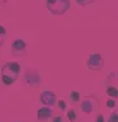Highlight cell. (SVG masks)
<instances>
[{
	"label": "cell",
	"mask_w": 118,
	"mask_h": 122,
	"mask_svg": "<svg viewBox=\"0 0 118 122\" xmlns=\"http://www.w3.org/2000/svg\"><path fill=\"white\" fill-rule=\"evenodd\" d=\"M20 73H21V65L20 62L16 61H10L7 62L1 68V82L5 86H10L17 81Z\"/></svg>",
	"instance_id": "cell-1"
},
{
	"label": "cell",
	"mask_w": 118,
	"mask_h": 122,
	"mask_svg": "<svg viewBox=\"0 0 118 122\" xmlns=\"http://www.w3.org/2000/svg\"><path fill=\"white\" fill-rule=\"evenodd\" d=\"M47 8L52 14H64L70 8V0H45Z\"/></svg>",
	"instance_id": "cell-2"
},
{
	"label": "cell",
	"mask_w": 118,
	"mask_h": 122,
	"mask_svg": "<svg viewBox=\"0 0 118 122\" xmlns=\"http://www.w3.org/2000/svg\"><path fill=\"white\" fill-rule=\"evenodd\" d=\"M104 66V60L99 52H92L87 59V68L91 70H100Z\"/></svg>",
	"instance_id": "cell-3"
},
{
	"label": "cell",
	"mask_w": 118,
	"mask_h": 122,
	"mask_svg": "<svg viewBox=\"0 0 118 122\" xmlns=\"http://www.w3.org/2000/svg\"><path fill=\"white\" fill-rule=\"evenodd\" d=\"M96 105H97L96 99H95L93 96H91V97L87 96V97H84V100L82 101V104H80V109H82L86 114H91V113H93Z\"/></svg>",
	"instance_id": "cell-4"
},
{
	"label": "cell",
	"mask_w": 118,
	"mask_h": 122,
	"mask_svg": "<svg viewBox=\"0 0 118 122\" xmlns=\"http://www.w3.org/2000/svg\"><path fill=\"white\" fill-rule=\"evenodd\" d=\"M26 48H27V44L25 40L22 39H17L12 43V55L13 56H22V55L26 52Z\"/></svg>",
	"instance_id": "cell-5"
},
{
	"label": "cell",
	"mask_w": 118,
	"mask_h": 122,
	"mask_svg": "<svg viewBox=\"0 0 118 122\" xmlns=\"http://www.w3.org/2000/svg\"><path fill=\"white\" fill-rule=\"evenodd\" d=\"M39 100L42 104H44L45 107H52L56 104V95L52 91H43L39 95Z\"/></svg>",
	"instance_id": "cell-6"
},
{
	"label": "cell",
	"mask_w": 118,
	"mask_h": 122,
	"mask_svg": "<svg viewBox=\"0 0 118 122\" xmlns=\"http://www.w3.org/2000/svg\"><path fill=\"white\" fill-rule=\"evenodd\" d=\"M25 81L29 83L30 86H38L42 82V78L40 75L36 73L35 70H29L26 74H25Z\"/></svg>",
	"instance_id": "cell-7"
},
{
	"label": "cell",
	"mask_w": 118,
	"mask_h": 122,
	"mask_svg": "<svg viewBox=\"0 0 118 122\" xmlns=\"http://www.w3.org/2000/svg\"><path fill=\"white\" fill-rule=\"evenodd\" d=\"M36 117H38L39 121H47V120L53 117V110L49 107H42V108L38 109Z\"/></svg>",
	"instance_id": "cell-8"
},
{
	"label": "cell",
	"mask_w": 118,
	"mask_h": 122,
	"mask_svg": "<svg viewBox=\"0 0 118 122\" xmlns=\"http://www.w3.org/2000/svg\"><path fill=\"white\" fill-rule=\"evenodd\" d=\"M106 94L112 99H118V88L114 86H109V87H106Z\"/></svg>",
	"instance_id": "cell-9"
},
{
	"label": "cell",
	"mask_w": 118,
	"mask_h": 122,
	"mask_svg": "<svg viewBox=\"0 0 118 122\" xmlns=\"http://www.w3.org/2000/svg\"><path fill=\"white\" fill-rule=\"evenodd\" d=\"M69 97H70L71 103H78L79 99H80V94L78 91H70L69 92Z\"/></svg>",
	"instance_id": "cell-10"
},
{
	"label": "cell",
	"mask_w": 118,
	"mask_h": 122,
	"mask_svg": "<svg viewBox=\"0 0 118 122\" xmlns=\"http://www.w3.org/2000/svg\"><path fill=\"white\" fill-rule=\"evenodd\" d=\"M66 117L70 120V122H75L78 120V116H77V112L74 109H69L68 112H66Z\"/></svg>",
	"instance_id": "cell-11"
},
{
	"label": "cell",
	"mask_w": 118,
	"mask_h": 122,
	"mask_svg": "<svg viewBox=\"0 0 118 122\" xmlns=\"http://www.w3.org/2000/svg\"><path fill=\"white\" fill-rule=\"evenodd\" d=\"M116 105H117L116 99L109 97L108 100H106V108H109V109H114V108H116Z\"/></svg>",
	"instance_id": "cell-12"
},
{
	"label": "cell",
	"mask_w": 118,
	"mask_h": 122,
	"mask_svg": "<svg viewBox=\"0 0 118 122\" xmlns=\"http://www.w3.org/2000/svg\"><path fill=\"white\" fill-rule=\"evenodd\" d=\"M108 122H118V110L113 112L110 116H109V120Z\"/></svg>",
	"instance_id": "cell-13"
},
{
	"label": "cell",
	"mask_w": 118,
	"mask_h": 122,
	"mask_svg": "<svg viewBox=\"0 0 118 122\" xmlns=\"http://www.w3.org/2000/svg\"><path fill=\"white\" fill-rule=\"evenodd\" d=\"M93 0H75V3L80 7H84V5H88L90 3H92Z\"/></svg>",
	"instance_id": "cell-14"
},
{
	"label": "cell",
	"mask_w": 118,
	"mask_h": 122,
	"mask_svg": "<svg viewBox=\"0 0 118 122\" xmlns=\"http://www.w3.org/2000/svg\"><path fill=\"white\" fill-rule=\"evenodd\" d=\"M57 105H59V108L61 109V110H66V103H65V100L60 99L59 103H57Z\"/></svg>",
	"instance_id": "cell-15"
},
{
	"label": "cell",
	"mask_w": 118,
	"mask_h": 122,
	"mask_svg": "<svg viewBox=\"0 0 118 122\" xmlns=\"http://www.w3.org/2000/svg\"><path fill=\"white\" fill-rule=\"evenodd\" d=\"M52 122H64V118L61 116H54L52 117Z\"/></svg>",
	"instance_id": "cell-16"
},
{
	"label": "cell",
	"mask_w": 118,
	"mask_h": 122,
	"mask_svg": "<svg viewBox=\"0 0 118 122\" xmlns=\"http://www.w3.org/2000/svg\"><path fill=\"white\" fill-rule=\"evenodd\" d=\"M5 35H7V30H5V27L3 25H0V36L4 38Z\"/></svg>",
	"instance_id": "cell-17"
},
{
	"label": "cell",
	"mask_w": 118,
	"mask_h": 122,
	"mask_svg": "<svg viewBox=\"0 0 118 122\" xmlns=\"http://www.w3.org/2000/svg\"><path fill=\"white\" fill-rule=\"evenodd\" d=\"M95 122H105V120H104V116H103V114H97L96 121H95Z\"/></svg>",
	"instance_id": "cell-18"
},
{
	"label": "cell",
	"mask_w": 118,
	"mask_h": 122,
	"mask_svg": "<svg viewBox=\"0 0 118 122\" xmlns=\"http://www.w3.org/2000/svg\"><path fill=\"white\" fill-rule=\"evenodd\" d=\"M3 42H4V39H3V36H0V47H1V44H3Z\"/></svg>",
	"instance_id": "cell-19"
},
{
	"label": "cell",
	"mask_w": 118,
	"mask_h": 122,
	"mask_svg": "<svg viewBox=\"0 0 118 122\" xmlns=\"http://www.w3.org/2000/svg\"><path fill=\"white\" fill-rule=\"evenodd\" d=\"M7 0H0V4H3V3H5Z\"/></svg>",
	"instance_id": "cell-20"
},
{
	"label": "cell",
	"mask_w": 118,
	"mask_h": 122,
	"mask_svg": "<svg viewBox=\"0 0 118 122\" xmlns=\"http://www.w3.org/2000/svg\"><path fill=\"white\" fill-rule=\"evenodd\" d=\"M114 75H116V77H117V79H118V73H116V74H114Z\"/></svg>",
	"instance_id": "cell-21"
},
{
	"label": "cell",
	"mask_w": 118,
	"mask_h": 122,
	"mask_svg": "<svg viewBox=\"0 0 118 122\" xmlns=\"http://www.w3.org/2000/svg\"><path fill=\"white\" fill-rule=\"evenodd\" d=\"M16 122H21V121H16Z\"/></svg>",
	"instance_id": "cell-22"
}]
</instances>
